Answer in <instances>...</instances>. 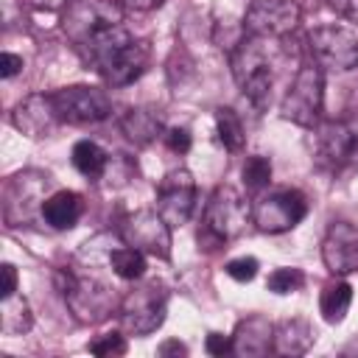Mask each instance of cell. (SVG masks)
Instances as JSON below:
<instances>
[{
  "instance_id": "6da1fadb",
  "label": "cell",
  "mask_w": 358,
  "mask_h": 358,
  "mask_svg": "<svg viewBox=\"0 0 358 358\" xmlns=\"http://www.w3.org/2000/svg\"><path fill=\"white\" fill-rule=\"evenodd\" d=\"M117 241H120V235L115 238L106 232L87 241L76 252L73 263L59 271L62 296H64L70 313L81 324H98L109 313H115V308H120L117 291L106 280H101V274H98V266L109 263V252Z\"/></svg>"
},
{
  "instance_id": "7a4b0ae2",
  "label": "cell",
  "mask_w": 358,
  "mask_h": 358,
  "mask_svg": "<svg viewBox=\"0 0 358 358\" xmlns=\"http://www.w3.org/2000/svg\"><path fill=\"white\" fill-rule=\"evenodd\" d=\"M84 64H90L109 87H126L137 81L151 59L145 39H134L123 25H109L76 48Z\"/></svg>"
},
{
  "instance_id": "3957f363",
  "label": "cell",
  "mask_w": 358,
  "mask_h": 358,
  "mask_svg": "<svg viewBox=\"0 0 358 358\" xmlns=\"http://www.w3.org/2000/svg\"><path fill=\"white\" fill-rule=\"evenodd\" d=\"M249 221H252V204L229 185L215 187L201 213L199 249H218L235 241Z\"/></svg>"
},
{
  "instance_id": "277c9868",
  "label": "cell",
  "mask_w": 358,
  "mask_h": 358,
  "mask_svg": "<svg viewBox=\"0 0 358 358\" xmlns=\"http://www.w3.org/2000/svg\"><path fill=\"white\" fill-rule=\"evenodd\" d=\"M120 327L129 336H148L162 327L168 313V291L159 280H145L134 285L120 299Z\"/></svg>"
},
{
  "instance_id": "5b68a950",
  "label": "cell",
  "mask_w": 358,
  "mask_h": 358,
  "mask_svg": "<svg viewBox=\"0 0 358 358\" xmlns=\"http://www.w3.org/2000/svg\"><path fill=\"white\" fill-rule=\"evenodd\" d=\"M322 103H324L322 67L316 62H305L296 70V76H294V81H291L282 103H280V115L285 120L302 126V129H313L322 117Z\"/></svg>"
},
{
  "instance_id": "8992f818",
  "label": "cell",
  "mask_w": 358,
  "mask_h": 358,
  "mask_svg": "<svg viewBox=\"0 0 358 358\" xmlns=\"http://www.w3.org/2000/svg\"><path fill=\"white\" fill-rule=\"evenodd\" d=\"M308 215V199L296 187H274L257 193L252 204V224L266 235L294 229Z\"/></svg>"
},
{
  "instance_id": "52a82bcc",
  "label": "cell",
  "mask_w": 358,
  "mask_h": 358,
  "mask_svg": "<svg viewBox=\"0 0 358 358\" xmlns=\"http://www.w3.org/2000/svg\"><path fill=\"white\" fill-rule=\"evenodd\" d=\"M50 176L42 171H20L3 187V218L8 227L31 224L36 215L42 218V204L48 199Z\"/></svg>"
},
{
  "instance_id": "ba28073f",
  "label": "cell",
  "mask_w": 358,
  "mask_h": 358,
  "mask_svg": "<svg viewBox=\"0 0 358 358\" xmlns=\"http://www.w3.org/2000/svg\"><path fill=\"white\" fill-rule=\"evenodd\" d=\"M308 50L319 67L347 73L358 67V34L347 25L330 22L308 34Z\"/></svg>"
},
{
  "instance_id": "9c48e42d",
  "label": "cell",
  "mask_w": 358,
  "mask_h": 358,
  "mask_svg": "<svg viewBox=\"0 0 358 358\" xmlns=\"http://www.w3.org/2000/svg\"><path fill=\"white\" fill-rule=\"evenodd\" d=\"M53 109L62 123L70 126H87V123H101L112 115V101L103 90L90 87V84H73L50 92Z\"/></svg>"
},
{
  "instance_id": "30bf717a",
  "label": "cell",
  "mask_w": 358,
  "mask_h": 358,
  "mask_svg": "<svg viewBox=\"0 0 358 358\" xmlns=\"http://www.w3.org/2000/svg\"><path fill=\"white\" fill-rule=\"evenodd\" d=\"M123 22V3L120 0H76L67 6L62 17V28L73 48H81L90 36L109 25Z\"/></svg>"
},
{
  "instance_id": "8fae6325",
  "label": "cell",
  "mask_w": 358,
  "mask_h": 358,
  "mask_svg": "<svg viewBox=\"0 0 358 358\" xmlns=\"http://www.w3.org/2000/svg\"><path fill=\"white\" fill-rule=\"evenodd\" d=\"M302 8L296 0H252L243 14V34L260 39H282L296 31Z\"/></svg>"
},
{
  "instance_id": "7c38bea8",
  "label": "cell",
  "mask_w": 358,
  "mask_h": 358,
  "mask_svg": "<svg viewBox=\"0 0 358 358\" xmlns=\"http://www.w3.org/2000/svg\"><path fill=\"white\" fill-rule=\"evenodd\" d=\"M313 154L327 171H338L358 159V126L347 120H319L313 126Z\"/></svg>"
},
{
  "instance_id": "4fadbf2b",
  "label": "cell",
  "mask_w": 358,
  "mask_h": 358,
  "mask_svg": "<svg viewBox=\"0 0 358 358\" xmlns=\"http://www.w3.org/2000/svg\"><path fill=\"white\" fill-rule=\"evenodd\" d=\"M117 235L148 257H171V227L157 210H134L120 221Z\"/></svg>"
},
{
  "instance_id": "5bb4252c",
  "label": "cell",
  "mask_w": 358,
  "mask_h": 358,
  "mask_svg": "<svg viewBox=\"0 0 358 358\" xmlns=\"http://www.w3.org/2000/svg\"><path fill=\"white\" fill-rule=\"evenodd\" d=\"M196 210V179L187 168L168 171L157 185V213L168 221L171 229L190 221Z\"/></svg>"
},
{
  "instance_id": "9a60e30c",
  "label": "cell",
  "mask_w": 358,
  "mask_h": 358,
  "mask_svg": "<svg viewBox=\"0 0 358 358\" xmlns=\"http://www.w3.org/2000/svg\"><path fill=\"white\" fill-rule=\"evenodd\" d=\"M322 260L336 277L358 271V229L347 221H333L322 241Z\"/></svg>"
},
{
  "instance_id": "2e32d148",
  "label": "cell",
  "mask_w": 358,
  "mask_h": 358,
  "mask_svg": "<svg viewBox=\"0 0 358 358\" xmlns=\"http://www.w3.org/2000/svg\"><path fill=\"white\" fill-rule=\"evenodd\" d=\"M8 120L17 131L28 134V137H45L50 134L62 120L53 109V101H50V92H34L28 98H22L11 112H8Z\"/></svg>"
},
{
  "instance_id": "e0dca14e",
  "label": "cell",
  "mask_w": 358,
  "mask_h": 358,
  "mask_svg": "<svg viewBox=\"0 0 358 358\" xmlns=\"http://www.w3.org/2000/svg\"><path fill=\"white\" fill-rule=\"evenodd\" d=\"M271 341H274V324L260 316V313H252L246 319H241L235 324V333H232V355L238 358H260L271 350Z\"/></svg>"
},
{
  "instance_id": "ac0fdd59",
  "label": "cell",
  "mask_w": 358,
  "mask_h": 358,
  "mask_svg": "<svg viewBox=\"0 0 358 358\" xmlns=\"http://www.w3.org/2000/svg\"><path fill=\"white\" fill-rule=\"evenodd\" d=\"M316 341V330L308 319L302 316H291V319H282L274 324V341H271V350L277 355H305Z\"/></svg>"
},
{
  "instance_id": "d6986e66",
  "label": "cell",
  "mask_w": 358,
  "mask_h": 358,
  "mask_svg": "<svg viewBox=\"0 0 358 358\" xmlns=\"http://www.w3.org/2000/svg\"><path fill=\"white\" fill-rule=\"evenodd\" d=\"M120 131L134 145H148V143H154L157 137L165 134L162 115L154 106H131L120 115Z\"/></svg>"
},
{
  "instance_id": "ffe728a7",
  "label": "cell",
  "mask_w": 358,
  "mask_h": 358,
  "mask_svg": "<svg viewBox=\"0 0 358 358\" xmlns=\"http://www.w3.org/2000/svg\"><path fill=\"white\" fill-rule=\"evenodd\" d=\"M84 213V199L76 190H56L42 204V221L50 229H73Z\"/></svg>"
},
{
  "instance_id": "44dd1931",
  "label": "cell",
  "mask_w": 358,
  "mask_h": 358,
  "mask_svg": "<svg viewBox=\"0 0 358 358\" xmlns=\"http://www.w3.org/2000/svg\"><path fill=\"white\" fill-rule=\"evenodd\" d=\"M70 159H73V168H76L81 176H87L90 182H98V179L109 171V154H106L95 140H78V143L73 145Z\"/></svg>"
},
{
  "instance_id": "7402d4cb",
  "label": "cell",
  "mask_w": 358,
  "mask_h": 358,
  "mask_svg": "<svg viewBox=\"0 0 358 358\" xmlns=\"http://www.w3.org/2000/svg\"><path fill=\"white\" fill-rule=\"evenodd\" d=\"M350 305H352V285L347 280H333L319 294V310H322L324 322H330V324L344 322Z\"/></svg>"
},
{
  "instance_id": "603a6c76",
  "label": "cell",
  "mask_w": 358,
  "mask_h": 358,
  "mask_svg": "<svg viewBox=\"0 0 358 358\" xmlns=\"http://www.w3.org/2000/svg\"><path fill=\"white\" fill-rule=\"evenodd\" d=\"M109 268H112L115 277H120V280H126V282H134V280H140V277L145 274V252L129 246V243L120 238V241L112 246V252H109Z\"/></svg>"
},
{
  "instance_id": "cb8c5ba5",
  "label": "cell",
  "mask_w": 358,
  "mask_h": 358,
  "mask_svg": "<svg viewBox=\"0 0 358 358\" xmlns=\"http://www.w3.org/2000/svg\"><path fill=\"white\" fill-rule=\"evenodd\" d=\"M34 324V313L28 308V299L22 294H11L3 296L0 302V330L6 336H22L28 333Z\"/></svg>"
},
{
  "instance_id": "d4e9b609",
  "label": "cell",
  "mask_w": 358,
  "mask_h": 358,
  "mask_svg": "<svg viewBox=\"0 0 358 358\" xmlns=\"http://www.w3.org/2000/svg\"><path fill=\"white\" fill-rule=\"evenodd\" d=\"M215 131H218V140L227 151H241L243 143H246V131H243V123L241 117L235 115V109L229 106H218L215 109Z\"/></svg>"
},
{
  "instance_id": "484cf974",
  "label": "cell",
  "mask_w": 358,
  "mask_h": 358,
  "mask_svg": "<svg viewBox=\"0 0 358 358\" xmlns=\"http://www.w3.org/2000/svg\"><path fill=\"white\" fill-rule=\"evenodd\" d=\"M241 173H243L246 190L257 196V193H263V190L268 187V182H271V159L263 157V154H252V157H246Z\"/></svg>"
},
{
  "instance_id": "4316f807",
  "label": "cell",
  "mask_w": 358,
  "mask_h": 358,
  "mask_svg": "<svg viewBox=\"0 0 358 358\" xmlns=\"http://www.w3.org/2000/svg\"><path fill=\"white\" fill-rule=\"evenodd\" d=\"M302 285H305V274H302V268H294V266H280L266 280V288L271 294H294Z\"/></svg>"
},
{
  "instance_id": "83f0119b",
  "label": "cell",
  "mask_w": 358,
  "mask_h": 358,
  "mask_svg": "<svg viewBox=\"0 0 358 358\" xmlns=\"http://www.w3.org/2000/svg\"><path fill=\"white\" fill-rule=\"evenodd\" d=\"M92 355H123L126 352V338L120 333H103L87 344Z\"/></svg>"
},
{
  "instance_id": "f1b7e54d",
  "label": "cell",
  "mask_w": 358,
  "mask_h": 358,
  "mask_svg": "<svg viewBox=\"0 0 358 358\" xmlns=\"http://www.w3.org/2000/svg\"><path fill=\"white\" fill-rule=\"evenodd\" d=\"M257 268H260V263H257L255 257H235V260L227 263V274H229L232 280H238V282L255 280V277H257Z\"/></svg>"
},
{
  "instance_id": "f546056e",
  "label": "cell",
  "mask_w": 358,
  "mask_h": 358,
  "mask_svg": "<svg viewBox=\"0 0 358 358\" xmlns=\"http://www.w3.org/2000/svg\"><path fill=\"white\" fill-rule=\"evenodd\" d=\"M165 143H168V148L173 151V154H187L190 151V131L187 129H182V126H171V129H165Z\"/></svg>"
},
{
  "instance_id": "4dcf8cb0",
  "label": "cell",
  "mask_w": 358,
  "mask_h": 358,
  "mask_svg": "<svg viewBox=\"0 0 358 358\" xmlns=\"http://www.w3.org/2000/svg\"><path fill=\"white\" fill-rule=\"evenodd\" d=\"M207 352L210 355H227V352H232V336L210 333L207 336Z\"/></svg>"
},
{
  "instance_id": "1f68e13d",
  "label": "cell",
  "mask_w": 358,
  "mask_h": 358,
  "mask_svg": "<svg viewBox=\"0 0 358 358\" xmlns=\"http://www.w3.org/2000/svg\"><path fill=\"white\" fill-rule=\"evenodd\" d=\"M20 70H22V56L3 50V53H0V76H3V78H11V76H17Z\"/></svg>"
},
{
  "instance_id": "d6a6232c",
  "label": "cell",
  "mask_w": 358,
  "mask_h": 358,
  "mask_svg": "<svg viewBox=\"0 0 358 358\" xmlns=\"http://www.w3.org/2000/svg\"><path fill=\"white\" fill-rule=\"evenodd\" d=\"M327 6L347 20H358V0H327Z\"/></svg>"
},
{
  "instance_id": "836d02e7",
  "label": "cell",
  "mask_w": 358,
  "mask_h": 358,
  "mask_svg": "<svg viewBox=\"0 0 358 358\" xmlns=\"http://www.w3.org/2000/svg\"><path fill=\"white\" fill-rule=\"evenodd\" d=\"M0 274H3V296L17 294V268L11 263H3L0 266Z\"/></svg>"
},
{
  "instance_id": "e575fe53",
  "label": "cell",
  "mask_w": 358,
  "mask_h": 358,
  "mask_svg": "<svg viewBox=\"0 0 358 358\" xmlns=\"http://www.w3.org/2000/svg\"><path fill=\"white\" fill-rule=\"evenodd\" d=\"M157 352L162 355V358H168V355H187V344H182L179 338H168V341H162L159 347H157Z\"/></svg>"
},
{
  "instance_id": "d590c367",
  "label": "cell",
  "mask_w": 358,
  "mask_h": 358,
  "mask_svg": "<svg viewBox=\"0 0 358 358\" xmlns=\"http://www.w3.org/2000/svg\"><path fill=\"white\" fill-rule=\"evenodd\" d=\"M123 3V8H129V11H154V8H159L165 0H120Z\"/></svg>"
},
{
  "instance_id": "8d00e7d4",
  "label": "cell",
  "mask_w": 358,
  "mask_h": 358,
  "mask_svg": "<svg viewBox=\"0 0 358 358\" xmlns=\"http://www.w3.org/2000/svg\"><path fill=\"white\" fill-rule=\"evenodd\" d=\"M31 6L36 8V11H62L64 6H67V0H31Z\"/></svg>"
}]
</instances>
